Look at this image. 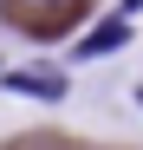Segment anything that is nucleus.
Wrapping results in <instances>:
<instances>
[{
	"label": "nucleus",
	"mask_w": 143,
	"mask_h": 150,
	"mask_svg": "<svg viewBox=\"0 0 143 150\" xmlns=\"http://www.w3.org/2000/svg\"><path fill=\"white\" fill-rule=\"evenodd\" d=\"M137 105H143V91H137Z\"/></svg>",
	"instance_id": "4"
},
{
	"label": "nucleus",
	"mask_w": 143,
	"mask_h": 150,
	"mask_svg": "<svg viewBox=\"0 0 143 150\" xmlns=\"http://www.w3.org/2000/svg\"><path fill=\"white\" fill-rule=\"evenodd\" d=\"M137 7H143V0H124V13H137Z\"/></svg>",
	"instance_id": "3"
},
{
	"label": "nucleus",
	"mask_w": 143,
	"mask_h": 150,
	"mask_svg": "<svg viewBox=\"0 0 143 150\" xmlns=\"http://www.w3.org/2000/svg\"><path fill=\"white\" fill-rule=\"evenodd\" d=\"M0 85L20 91V98H46V105H59V98L72 91L65 72H46V65H26V72H0Z\"/></svg>",
	"instance_id": "1"
},
{
	"label": "nucleus",
	"mask_w": 143,
	"mask_h": 150,
	"mask_svg": "<svg viewBox=\"0 0 143 150\" xmlns=\"http://www.w3.org/2000/svg\"><path fill=\"white\" fill-rule=\"evenodd\" d=\"M124 39H130V20H111V26H98V33H85V39H78V59H98V52H117Z\"/></svg>",
	"instance_id": "2"
}]
</instances>
